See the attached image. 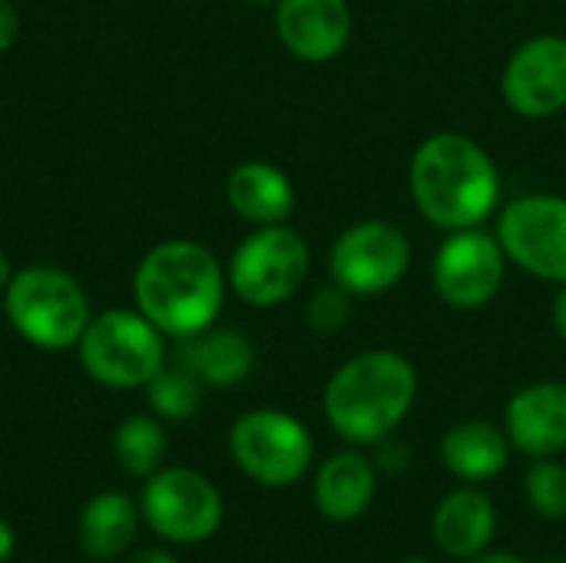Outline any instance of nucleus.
<instances>
[{
    "mask_svg": "<svg viewBox=\"0 0 566 563\" xmlns=\"http://www.w3.org/2000/svg\"><path fill=\"white\" fill-rule=\"evenodd\" d=\"M408 189L428 226L441 232L478 229L501 206V169L474 136L441 129L415 146Z\"/></svg>",
    "mask_w": 566,
    "mask_h": 563,
    "instance_id": "nucleus-1",
    "label": "nucleus"
},
{
    "mask_svg": "<svg viewBox=\"0 0 566 563\" xmlns=\"http://www.w3.org/2000/svg\"><path fill=\"white\" fill-rule=\"evenodd\" d=\"M226 269L192 239L153 246L133 275L136 309L169 338H192L212 329L226 305Z\"/></svg>",
    "mask_w": 566,
    "mask_h": 563,
    "instance_id": "nucleus-2",
    "label": "nucleus"
},
{
    "mask_svg": "<svg viewBox=\"0 0 566 563\" xmlns=\"http://www.w3.org/2000/svg\"><path fill=\"white\" fill-rule=\"evenodd\" d=\"M418 398V368L395 348H368L338 365L325 385L322 408L332 431L355 445L375 448L391 438Z\"/></svg>",
    "mask_w": 566,
    "mask_h": 563,
    "instance_id": "nucleus-3",
    "label": "nucleus"
},
{
    "mask_svg": "<svg viewBox=\"0 0 566 563\" xmlns=\"http://www.w3.org/2000/svg\"><path fill=\"white\" fill-rule=\"evenodd\" d=\"M3 312L13 332L43 352L73 348L93 319L80 282L53 265L17 272L3 289Z\"/></svg>",
    "mask_w": 566,
    "mask_h": 563,
    "instance_id": "nucleus-4",
    "label": "nucleus"
},
{
    "mask_svg": "<svg viewBox=\"0 0 566 563\" xmlns=\"http://www.w3.org/2000/svg\"><path fill=\"white\" fill-rule=\"evenodd\" d=\"M76 348L86 375L116 392L146 388L149 378L166 365L163 332L139 309H109L90 319Z\"/></svg>",
    "mask_w": 566,
    "mask_h": 563,
    "instance_id": "nucleus-5",
    "label": "nucleus"
},
{
    "mask_svg": "<svg viewBox=\"0 0 566 563\" xmlns=\"http://www.w3.org/2000/svg\"><path fill=\"white\" fill-rule=\"evenodd\" d=\"M312 272V252L302 232L289 222L255 226L232 252L226 279L229 289L252 309H275L292 302Z\"/></svg>",
    "mask_w": 566,
    "mask_h": 563,
    "instance_id": "nucleus-6",
    "label": "nucleus"
},
{
    "mask_svg": "<svg viewBox=\"0 0 566 563\" xmlns=\"http://www.w3.org/2000/svg\"><path fill=\"white\" fill-rule=\"evenodd\" d=\"M229 451L245 478L265 488H289L308 475L315 441L295 415L279 408H255L232 425Z\"/></svg>",
    "mask_w": 566,
    "mask_h": 563,
    "instance_id": "nucleus-7",
    "label": "nucleus"
},
{
    "mask_svg": "<svg viewBox=\"0 0 566 563\" xmlns=\"http://www.w3.org/2000/svg\"><path fill=\"white\" fill-rule=\"evenodd\" d=\"M411 239L388 219H358L342 229L328 252V275L355 299H375L401 285L411 269Z\"/></svg>",
    "mask_w": 566,
    "mask_h": 563,
    "instance_id": "nucleus-8",
    "label": "nucleus"
},
{
    "mask_svg": "<svg viewBox=\"0 0 566 563\" xmlns=\"http://www.w3.org/2000/svg\"><path fill=\"white\" fill-rule=\"evenodd\" d=\"M494 236L521 272L531 279L566 282V196L524 192L497 212Z\"/></svg>",
    "mask_w": 566,
    "mask_h": 563,
    "instance_id": "nucleus-9",
    "label": "nucleus"
},
{
    "mask_svg": "<svg viewBox=\"0 0 566 563\" xmlns=\"http://www.w3.org/2000/svg\"><path fill=\"white\" fill-rule=\"evenodd\" d=\"M143 521L169 544H202L222 528L219 488L192 468H159L143 484Z\"/></svg>",
    "mask_w": 566,
    "mask_h": 563,
    "instance_id": "nucleus-10",
    "label": "nucleus"
},
{
    "mask_svg": "<svg viewBox=\"0 0 566 563\" xmlns=\"http://www.w3.org/2000/svg\"><path fill=\"white\" fill-rule=\"evenodd\" d=\"M507 275V256L494 232L484 226L444 232L431 259V285L434 295L458 312L484 309L497 299Z\"/></svg>",
    "mask_w": 566,
    "mask_h": 563,
    "instance_id": "nucleus-11",
    "label": "nucleus"
},
{
    "mask_svg": "<svg viewBox=\"0 0 566 563\" xmlns=\"http://www.w3.org/2000/svg\"><path fill=\"white\" fill-rule=\"evenodd\" d=\"M501 96L524 119H551L566 110V37L537 33L511 50L501 70Z\"/></svg>",
    "mask_w": 566,
    "mask_h": 563,
    "instance_id": "nucleus-12",
    "label": "nucleus"
},
{
    "mask_svg": "<svg viewBox=\"0 0 566 563\" xmlns=\"http://www.w3.org/2000/svg\"><path fill=\"white\" fill-rule=\"evenodd\" d=\"M355 33L348 0H275V37L302 63H332Z\"/></svg>",
    "mask_w": 566,
    "mask_h": 563,
    "instance_id": "nucleus-13",
    "label": "nucleus"
},
{
    "mask_svg": "<svg viewBox=\"0 0 566 563\" xmlns=\"http://www.w3.org/2000/svg\"><path fill=\"white\" fill-rule=\"evenodd\" d=\"M504 431L527 458H557L566 451V385L534 382L504 408Z\"/></svg>",
    "mask_w": 566,
    "mask_h": 563,
    "instance_id": "nucleus-14",
    "label": "nucleus"
},
{
    "mask_svg": "<svg viewBox=\"0 0 566 563\" xmlns=\"http://www.w3.org/2000/svg\"><path fill=\"white\" fill-rule=\"evenodd\" d=\"M229 209L249 226H282L295 212V186L292 179L265 159L239 163L226 179Z\"/></svg>",
    "mask_w": 566,
    "mask_h": 563,
    "instance_id": "nucleus-15",
    "label": "nucleus"
},
{
    "mask_svg": "<svg viewBox=\"0 0 566 563\" xmlns=\"http://www.w3.org/2000/svg\"><path fill=\"white\" fill-rule=\"evenodd\" d=\"M378 491V468L361 451H338L315 475V508L335 524L358 521Z\"/></svg>",
    "mask_w": 566,
    "mask_h": 563,
    "instance_id": "nucleus-16",
    "label": "nucleus"
},
{
    "mask_svg": "<svg viewBox=\"0 0 566 563\" xmlns=\"http://www.w3.org/2000/svg\"><path fill=\"white\" fill-rule=\"evenodd\" d=\"M494 531H497L494 501L478 488L451 491L438 504L434 521H431V534H434L438 548L458 561H471V557L484 554L494 541Z\"/></svg>",
    "mask_w": 566,
    "mask_h": 563,
    "instance_id": "nucleus-17",
    "label": "nucleus"
},
{
    "mask_svg": "<svg viewBox=\"0 0 566 563\" xmlns=\"http://www.w3.org/2000/svg\"><path fill=\"white\" fill-rule=\"evenodd\" d=\"M176 365L209 388H235L252 375L255 348L242 332L206 329L192 338H179Z\"/></svg>",
    "mask_w": 566,
    "mask_h": 563,
    "instance_id": "nucleus-18",
    "label": "nucleus"
},
{
    "mask_svg": "<svg viewBox=\"0 0 566 563\" xmlns=\"http://www.w3.org/2000/svg\"><path fill=\"white\" fill-rule=\"evenodd\" d=\"M511 438L504 428L491 425V421H458L448 428V435L441 438V461L444 468L471 484L491 481L497 475H504V468L511 465Z\"/></svg>",
    "mask_w": 566,
    "mask_h": 563,
    "instance_id": "nucleus-19",
    "label": "nucleus"
},
{
    "mask_svg": "<svg viewBox=\"0 0 566 563\" xmlns=\"http://www.w3.org/2000/svg\"><path fill=\"white\" fill-rule=\"evenodd\" d=\"M136 531H139V508L123 491H103L90 498L76 521L80 548L93 561L123 557L136 541Z\"/></svg>",
    "mask_w": 566,
    "mask_h": 563,
    "instance_id": "nucleus-20",
    "label": "nucleus"
},
{
    "mask_svg": "<svg viewBox=\"0 0 566 563\" xmlns=\"http://www.w3.org/2000/svg\"><path fill=\"white\" fill-rule=\"evenodd\" d=\"M166 448H169L166 428L156 418H149V415H129L126 421H119V428L113 435L116 461L133 478L156 475L163 458H166Z\"/></svg>",
    "mask_w": 566,
    "mask_h": 563,
    "instance_id": "nucleus-21",
    "label": "nucleus"
},
{
    "mask_svg": "<svg viewBox=\"0 0 566 563\" xmlns=\"http://www.w3.org/2000/svg\"><path fill=\"white\" fill-rule=\"evenodd\" d=\"M202 388L206 385L186 368L163 365L146 385V402L166 421H189L202 408Z\"/></svg>",
    "mask_w": 566,
    "mask_h": 563,
    "instance_id": "nucleus-22",
    "label": "nucleus"
},
{
    "mask_svg": "<svg viewBox=\"0 0 566 563\" xmlns=\"http://www.w3.org/2000/svg\"><path fill=\"white\" fill-rule=\"evenodd\" d=\"M524 494L541 518L566 521V465L554 458H537L524 478Z\"/></svg>",
    "mask_w": 566,
    "mask_h": 563,
    "instance_id": "nucleus-23",
    "label": "nucleus"
},
{
    "mask_svg": "<svg viewBox=\"0 0 566 563\" xmlns=\"http://www.w3.org/2000/svg\"><path fill=\"white\" fill-rule=\"evenodd\" d=\"M355 309V295H348L342 285H322L312 292V299L305 302V325L315 335H335L348 325Z\"/></svg>",
    "mask_w": 566,
    "mask_h": 563,
    "instance_id": "nucleus-24",
    "label": "nucleus"
},
{
    "mask_svg": "<svg viewBox=\"0 0 566 563\" xmlns=\"http://www.w3.org/2000/svg\"><path fill=\"white\" fill-rule=\"evenodd\" d=\"M375 448H378V455H375V468H378L381 475H401V471L411 465V451H408L401 441H395V435H391V438H385V441H378Z\"/></svg>",
    "mask_w": 566,
    "mask_h": 563,
    "instance_id": "nucleus-25",
    "label": "nucleus"
},
{
    "mask_svg": "<svg viewBox=\"0 0 566 563\" xmlns=\"http://www.w3.org/2000/svg\"><path fill=\"white\" fill-rule=\"evenodd\" d=\"M20 37V17L10 0H0V53L10 50Z\"/></svg>",
    "mask_w": 566,
    "mask_h": 563,
    "instance_id": "nucleus-26",
    "label": "nucleus"
},
{
    "mask_svg": "<svg viewBox=\"0 0 566 563\" xmlns=\"http://www.w3.org/2000/svg\"><path fill=\"white\" fill-rule=\"evenodd\" d=\"M551 322H554V332L560 335V342H566V282L557 285V295L551 305Z\"/></svg>",
    "mask_w": 566,
    "mask_h": 563,
    "instance_id": "nucleus-27",
    "label": "nucleus"
},
{
    "mask_svg": "<svg viewBox=\"0 0 566 563\" xmlns=\"http://www.w3.org/2000/svg\"><path fill=\"white\" fill-rule=\"evenodd\" d=\"M129 563H179L169 551H159V548H146V551H136Z\"/></svg>",
    "mask_w": 566,
    "mask_h": 563,
    "instance_id": "nucleus-28",
    "label": "nucleus"
},
{
    "mask_svg": "<svg viewBox=\"0 0 566 563\" xmlns=\"http://www.w3.org/2000/svg\"><path fill=\"white\" fill-rule=\"evenodd\" d=\"M13 548H17V534H13V528L0 518V563L13 554Z\"/></svg>",
    "mask_w": 566,
    "mask_h": 563,
    "instance_id": "nucleus-29",
    "label": "nucleus"
},
{
    "mask_svg": "<svg viewBox=\"0 0 566 563\" xmlns=\"http://www.w3.org/2000/svg\"><path fill=\"white\" fill-rule=\"evenodd\" d=\"M464 563H527L524 557H514V554H491V551H484V554H478V557H471V561Z\"/></svg>",
    "mask_w": 566,
    "mask_h": 563,
    "instance_id": "nucleus-30",
    "label": "nucleus"
},
{
    "mask_svg": "<svg viewBox=\"0 0 566 563\" xmlns=\"http://www.w3.org/2000/svg\"><path fill=\"white\" fill-rule=\"evenodd\" d=\"M10 279H13V272H10V262H7V256L0 252V292L10 285Z\"/></svg>",
    "mask_w": 566,
    "mask_h": 563,
    "instance_id": "nucleus-31",
    "label": "nucleus"
},
{
    "mask_svg": "<svg viewBox=\"0 0 566 563\" xmlns=\"http://www.w3.org/2000/svg\"><path fill=\"white\" fill-rule=\"evenodd\" d=\"M245 3H252V7H269V3H275V0H245Z\"/></svg>",
    "mask_w": 566,
    "mask_h": 563,
    "instance_id": "nucleus-32",
    "label": "nucleus"
},
{
    "mask_svg": "<svg viewBox=\"0 0 566 563\" xmlns=\"http://www.w3.org/2000/svg\"><path fill=\"white\" fill-rule=\"evenodd\" d=\"M401 563H431V561H424V557H411V561H401Z\"/></svg>",
    "mask_w": 566,
    "mask_h": 563,
    "instance_id": "nucleus-33",
    "label": "nucleus"
}]
</instances>
